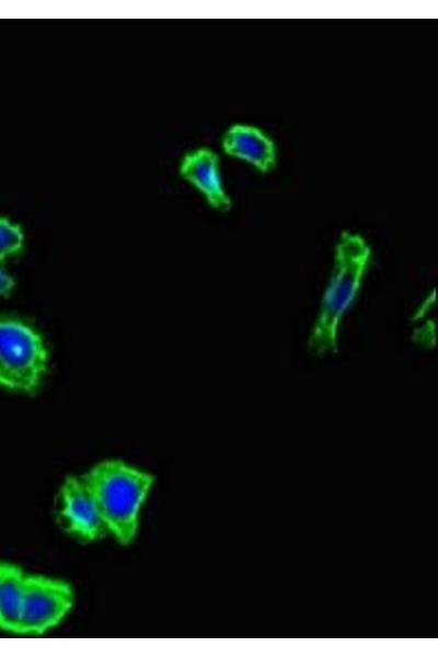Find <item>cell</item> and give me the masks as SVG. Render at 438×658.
Segmentation results:
<instances>
[{"label": "cell", "instance_id": "1", "mask_svg": "<svg viewBox=\"0 0 438 658\" xmlns=\"http://www.w3.org/2000/svg\"><path fill=\"white\" fill-rule=\"evenodd\" d=\"M371 259L372 250L361 235L347 230L341 232L328 280L308 336L310 354L325 358L338 353L343 321L361 292Z\"/></svg>", "mask_w": 438, "mask_h": 658}, {"label": "cell", "instance_id": "2", "mask_svg": "<svg viewBox=\"0 0 438 658\" xmlns=\"http://www.w3.org/2000/svg\"><path fill=\"white\" fill-rule=\"evenodd\" d=\"M81 477L96 502L107 534L122 546L131 545L155 476L123 460L107 458L92 465Z\"/></svg>", "mask_w": 438, "mask_h": 658}, {"label": "cell", "instance_id": "3", "mask_svg": "<svg viewBox=\"0 0 438 658\" xmlns=\"http://www.w3.org/2000/svg\"><path fill=\"white\" fill-rule=\"evenodd\" d=\"M47 359L45 343L32 326L0 315V386L34 393L47 370Z\"/></svg>", "mask_w": 438, "mask_h": 658}, {"label": "cell", "instance_id": "4", "mask_svg": "<svg viewBox=\"0 0 438 658\" xmlns=\"http://www.w3.org/2000/svg\"><path fill=\"white\" fill-rule=\"evenodd\" d=\"M76 604L73 586L58 577L27 572L18 635L42 636L58 627Z\"/></svg>", "mask_w": 438, "mask_h": 658}, {"label": "cell", "instance_id": "5", "mask_svg": "<svg viewBox=\"0 0 438 658\" xmlns=\"http://www.w3.org/2000/svg\"><path fill=\"white\" fill-rule=\"evenodd\" d=\"M58 500L61 523L72 537L93 543L107 534L96 502L81 475L65 477Z\"/></svg>", "mask_w": 438, "mask_h": 658}, {"label": "cell", "instance_id": "6", "mask_svg": "<svg viewBox=\"0 0 438 658\" xmlns=\"http://www.w3.org/2000/svg\"><path fill=\"white\" fill-rule=\"evenodd\" d=\"M180 173L204 194L214 208L222 212L231 208V200L221 181L219 157L215 151L201 147L186 154L181 162Z\"/></svg>", "mask_w": 438, "mask_h": 658}, {"label": "cell", "instance_id": "7", "mask_svg": "<svg viewBox=\"0 0 438 658\" xmlns=\"http://www.w3.org/2000/svg\"><path fill=\"white\" fill-rule=\"evenodd\" d=\"M222 148L229 156L247 161L261 172H267L276 163L275 143L254 126H231L223 135Z\"/></svg>", "mask_w": 438, "mask_h": 658}, {"label": "cell", "instance_id": "8", "mask_svg": "<svg viewBox=\"0 0 438 658\" xmlns=\"http://www.w3.org/2000/svg\"><path fill=\"white\" fill-rule=\"evenodd\" d=\"M27 571L20 565L0 559V631L18 635Z\"/></svg>", "mask_w": 438, "mask_h": 658}, {"label": "cell", "instance_id": "9", "mask_svg": "<svg viewBox=\"0 0 438 658\" xmlns=\"http://www.w3.org/2000/svg\"><path fill=\"white\" fill-rule=\"evenodd\" d=\"M24 245V234L20 225L0 216V262L18 254Z\"/></svg>", "mask_w": 438, "mask_h": 658}, {"label": "cell", "instance_id": "10", "mask_svg": "<svg viewBox=\"0 0 438 658\" xmlns=\"http://www.w3.org/2000/svg\"><path fill=\"white\" fill-rule=\"evenodd\" d=\"M13 277L5 271L0 262V296H5L11 293L14 287Z\"/></svg>", "mask_w": 438, "mask_h": 658}]
</instances>
